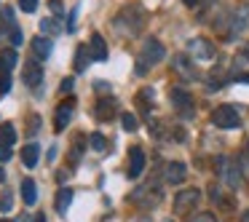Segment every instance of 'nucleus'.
Masks as SVG:
<instances>
[{
	"label": "nucleus",
	"instance_id": "nucleus-1",
	"mask_svg": "<svg viewBox=\"0 0 249 222\" xmlns=\"http://www.w3.org/2000/svg\"><path fill=\"white\" fill-rule=\"evenodd\" d=\"M163 56H166V51H163V46L158 43L156 38L145 40V46H142V54H140V59H137V75H145V72L150 70L153 65H158Z\"/></svg>",
	"mask_w": 249,
	"mask_h": 222
},
{
	"label": "nucleus",
	"instance_id": "nucleus-2",
	"mask_svg": "<svg viewBox=\"0 0 249 222\" xmlns=\"http://www.w3.org/2000/svg\"><path fill=\"white\" fill-rule=\"evenodd\" d=\"M212 123L217 129H238L241 126V118H238V110L233 104H220V107L212 113Z\"/></svg>",
	"mask_w": 249,
	"mask_h": 222
},
{
	"label": "nucleus",
	"instance_id": "nucleus-3",
	"mask_svg": "<svg viewBox=\"0 0 249 222\" xmlns=\"http://www.w3.org/2000/svg\"><path fill=\"white\" fill-rule=\"evenodd\" d=\"M129 201L131 204H137V206H142V209H150V206H156L158 201H161V190L156 188V185H145V188H137L134 193L129 195Z\"/></svg>",
	"mask_w": 249,
	"mask_h": 222
},
{
	"label": "nucleus",
	"instance_id": "nucleus-4",
	"mask_svg": "<svg viewBox=\"0 0 249 222\" xmlns=\"http://www.w3.org/2000/svg\"><path fill=\"white\" fill-rule=\"evenodd\" d=\"M188 54L193 56L196 62H209V59H214L217 51H214V46H212L206 38H193L188 43Z\"/></svg>",
	"mask_w": 249,
	"mask_h": 222
},
{
	"label": "nucleus",
	"instance_id": "nucleus-5",
	"mask_svg": "<svg viewBox=\"0 0 249 222\" xmlns=\"http://www.w3.org/2000/svg\"><path fill=\"white\" fill-rule=\"evenodd\" d=\"M201 201V190L198 188H188L179 190L177 198H174V211H193Z\"/></svg>",
	"mask_w": 249,
	"mask_h": 222
},
{
	"label": "nucleus",
	"instance_id": "nucleus-6",
	"mask_svg": "<svg viewBox=\"0 0 249 222\" xmlns=\"http://www.w3.org/2000/svg\"><path fill=\"white\" fill-rule=\"evenodd\" d=\"M217 166H220V174H222L228 188H238V185H241V169H238L231 158H220Z\"/></svg>",
	"mask_w": 249,
	"mask_h": 222
},
{
	"label": "nucleus",
	"instance_id": "nucleus-7",
	"mask_svg": "<svg viewBox=\"0 0 249 222\" xmlns=\"http://www.w3.org/2000/svg\"><path fill=\"white\" fill-rule=\"evenodd\" d=\"M233 78L249 83V46H244L233 59Z\"/></svg>",
	"mask_w": 249,
	"mask_h": 222
},
{
	"label": "nucleus",
	"instance_id": "nucleus-8",
	"mask_svg": "<svg viewBox=\"0 0 249 222\" xmlns=\"http://www.w3.org/2000/svg\"><path fill=\"white\" fill-rule=\"evenodd\" d=\"M22 78H24V83H27L30 88H38L40 83H43V65L40 62H27V65L22 67Z\"/></svg>",
	"mask_w": 249,
	"mask_h": 222
},
{
	"label": "nucleus",
	"instance_id": "nucleus-9",
	"mask_svg": "<svg viewBox=\"0 0 249 222\" xmlns=\"http://www.w3.org/2000/svg\"><path fill=\"white\" fill-rule=\"evenodd\" d=\"M72 110H75V99H72V97H67L65 102L59 104V110H56V115H54V129H56V131H62L67 123H70V118H72Z\"/></svg>",
	"mask_w": 249,
	"mask_h": 222
},
{
	"label": "nucleus",
	"instance_id": "nucleus-10",
	"mask_svg": "<svg viewBox=\"0 0 249 222\" xmlns=\"http://www.w3.org/2000/svg\"><path fill=\"white\" fill-rule=\"evenodd\" d=\"M89 56H91L94 62H107V40L99 33H94L91 40H89Z\"/></svg>",
	"mask_w": 249,
	"mask_h": 222
},
{
	"label": "nucleus",
	"instance_id": "nucleus-11",
	"mask_svg": "<svg viewBox=\"0 0 249 222\" xmlns=\"http://www.w3.org/2000/svg\"><path fill=\"white\" fill-rule=\"evenodd\" d=\"M169 97H172V104H174V107H177L182 115H190V113H193V97H190L185 88H172V94H169Z\"/></svg>",
	"mask_w": 249,
	"mask_h": 222
},
{
	"label": "nucleus",
	"instance_id": "nucleus-12",
	"mask_svg": "<svg viewBox=\"0 0 249 222\" xmlns=\"http://www.w3.org/2000/svg\"><path fill=\"white\" fill-rule=\"evenodd\" d=\"M142 171H145V153H142V147H131L129 150V177L137 179Z\"/></svg>",
	"mask_w": 249,
	"mask_h": 222
},
{
	"label": "nucleus",
	"instance_id": "nucleus-13",
	"mask_svg": "<svg viewBox=\"0 0 249 222\" xmlns=\"http://www.w3.org/2000/svg\"><path fill=\"white\" fill-rule=\"evenodd\" d=\"M185 177H188V166L182 161H172L166 166V182L169 185H182Z\"/></svg>",
	"mask_w": 249,
	"mask_h": 222
},
{
	"label": "nucleus",
	"instance_id": "nucleus-14",
	"mask_svg": "<svg viewBox=\"0 0 249 222\" xmlns=\"http://www.w3.org/2000/svg\"><path fill=\"white\" fill-rule=\"evenodd\" d=\"M33 51L38 59H49L51 51H54V43H51V38H46V35H38V38H33Z\"/></svg>",
	"mask_w": 249,
	"mask_h": 222
},
{
	"label": "nucleus",
	"instance_id": "nucleus-15",
	"mask_svg": "<svg viewBox=\"0 0 249 222\" xmlns=\"http://www.w3.org/2000/svg\"><path fill=\"white\" fill-rule=\"evenodd\" d=\"M19 56L14 49H6V51H0V72H11L14 67H17Z\"/></svg>",
	"mask_w": 249,
	"mask_h": 222
},
{
	"label": "nucleus",
	"instance_id": "nucleus-16",
	"mask_svg": "<svg viewBox=\"0 0 249 222\" xmlns=\"http://www.w3.org/2000/svg\"><path fill=\"white\" fill-rule=\"evenodd\" d=\"M113 115H115V99H99L97 102V118L110 120Z\"/></svg>",
	"mask_w": 249,
	"mask_h": 222
},
{
	"label": "nucleus",
	"instance_id": "nucleus-17",
	"mask_svg": "<svg viewBox=\"0 0 249 222\" xmlns=\"http://www.w3.org/2000/svg\"><path fill=\"white\" fill-rule=\"evenodd\" d=\"M72 204V190L70 188H62L59 193H56V201H54V209L59 211V214H65L67 206Z\"/></svg>",
	"mask_w": 249,
	"mask_h": 222
},
{
	"label": "nucleus",
	"instance_id": "nucleus-18",
	"mask_svg": "<svg viewBox=\"0 0 249 222\" xmlns=\"http://www.w3.org/2000/svg\"><path fill=\"white\" fill-rule=\"evenodd\" d=\"M38 158H40V147H38V145H27V147H22V161H24V166H27V169H35Z\"/></svg>",
	"mask_w": 249,
	"mask_h": 222
},
{
	"label": "nucleus",
	"instance_id": "nucleus-19",
	"mask_svg": "<svg viewBox=\"0 0 249 222\" xmlns=\"http://www.w3.org/2000/svg\"><path fill=\"white\" fill-rule=\"evenodd\" d=\"M35 198H38V193H35V182L33 179H22V201L27 206H33Z\"/></svg>",
	"mask_w": 249,
	"mask_h": 222
},
{
	"label": "nucleus",
	"instance_id": "nucleus-20",
	"mask_svg": "<svg viewBox=\"0 0 249 222\" xmlns=\"http://www.w3.org/2000/svg\"><path fill=\"white\" fill-rule=\"evenodd\" d=\"M14 142H17V129H14L11 123H3V126H0V145L11 147Z\"/></svg>",
	"mask_w": 249,
	"mask_h": 222
},
{
	"label": "nucleus",
	"instance_id": "nucleus-21",
	"mask_svg": "<svg viewBox=\"0 0 249 222\" xmlns=\"http://www.w3.org/2000/svg\"><path fill=\"white\" fill-rule=\"evenodd\" d=\"M38 27H40V35H46V38H51V35H59V33H62V24L54 22V19H43Z\"/></svg>",
	"mask_w": 249,
	"mask_h": 222
},
{
	"label": "nucleus",
	"instance_id": "nucleus-22",
	"mask_svg": "<svg viewBox=\"0 0 249 222\" xmlns=\"http://www.w3.org/2000/svg\"><path fill=\"white\" fill-rule=\"evenodd\" d=\"M174 70L185 78H193V62H188V56H177L174 59Z\"/></svg>",
	"mask_w": 249,
	"mask_h": 222
},
{
	"label": "nucleus",
	"instance_id": "nucleus-23",
	"mask_svg": "<svg viewBox=\"0 0 249 222\" xmlns=\"http://www.w3.org/2000/svg\"><path fill=\"white\" fill-rule=\"evenodd\" d=\"M89 145H91V150H97V153H105V150H107V139H105L99 131H94V134L89 137Z\"/></svg>",
	"mask_w": 249,
	"mask_h": 222
},
{
	"label": "nucleus",
	"instance_id": "nucleus-24",
	"mask_svg": "<svg viewBox=\"0 0 249 222\" xmlns=\"http://www.w3.org/2000/svg\"><path fill=\"white\" fill-rule=\"evenodd\" d=\"M86 59H91V56H89V51L81 46V49L75 51V72H83V70H86Z\"/></svg>",
	"mask_w": 249,
	"mask_h": 222
},
{
	"label": "nucleus",
	"instance_id": "nucleus-25",
	"mask_svg": "<svg viewBox=\"0 0 249 222\" xmlns=\"http://www.w3.org/2000/svg\"><path fill=\"white\" fill-rule=\"evenodd\" d=\"M121 123H124L126 131H137V126H140V123H137V115H131V113L121 115Z\"/></svg>",
	"mask_w": 249,
	"mask_h": 222
},
{
	"label": "nucleus",
	"instance_id": "nucleus-26",
	"mask_svg": "<svg viewBox=\"0 0 249 222\" xmlns=\"http://www.w3.org/2000/svg\"><path fill=\"white\" fill-rule=\"evenodd\" d=\"M8 91H11V78H8V72H0V97Z\"/></svg>",
	"mask_w": 249,
	"mask_h": 222
},
{
	"label": "nucleus",
	"instance_id": "nucleus-27",
	"mask_svg": "<svg viewBox=\"0 0 249 222\" xmlns=\"http://www.w3.org/2000/svg\"><path fill=\"white\" fill-rule=\"evenodd\" d=\"M188 222H217L214 214H209V211H198V214H193Z\"/></svg>",
	"mask_w": 249,
	"mask_h": 222
},
{
	"label": "nucleus",
	"instance_id": "nucleus-28",
	"mask_svg": "<svg viewBox=\"0 0 249 222\" xmlns=\"http://www.w3.org/2000/svg\"><path fill=\"white\" fill-rule=\"evenodd\" d=\"M19 8H22L24 14H33L35 8H38V0H19Z\"/></svg>",
	"mask_w": 249,
	"mask_h": 222
},
{
	"label": "nucleus",
	"instance_id": "nucleus-29",
	"mask_svg": "<svg viewBox=\"0 0 249 222\" xmlns=\"http://www.w3.org/2000/svg\"><path fill=\"white\" fill-rule=\"evenodd\" d=\"M11 43H14V46H22V43H24V33H22L19 27L11 30Z\"/></svg>",
	"mask_w": 249,
	"mask_h": 222
},
{
	"label": "nucleus",
	"instance_id": "nucleus-30",
	"mask_svg": "<svg viewBox=\"0 0 249 222\" xmlns=\"http://www.w3.org/2000/svg\"><path fill=\"white\" fill-rule=\"evenodd\" d=\"M75 22H78V8H72L70 19H67V33H72V30H75Z\"/></svg>",
	"mask_w": 249,
	"mask_h": 222
},
{
	"label": "nucleus",
	"instance_id": "nucleus-31",
	"mask_svg": "<svg viewBox=\"0 0 249 222\" xmlns=\"http://www.w3.org/2000/svg\"><path fill=\"white\" fill-rule=\"evenodd\" d=\"M72 86H75V81H72V78H65V81H62V86H59V91L62 94H70Z\"/></svg>",
	"mask_w": 249,
	"mask_h": 222
},
{
	"label": "nucleus",
	"instance_id": "nucleus-32",
	"mask_svg": "<svg viewBox=\"0 0 249 222\" xmlns=\"http://www.w3.org/2000/svg\"><path fill=\"white\" fill-rule=\"evenodd\" d=\"M38 123H40V118L33 115V118H30V126H27V134H38Z\"/></svg>",
	"mask_w": 249,
	"mask_h": 222
},
{
	"label": "nucleus",
	"instance_id": "nucleus-33",
	"mask_svg": "<svg viewBox=\"0 0 249 222\" xmlns=\"http://www.w3.org/2000/svg\"><path fill=\"white\" fill-rule=\"evenodd\" d=\"M49 6H51V11H54V14H56V17H59V14H65V6H62L59 0H51Z\"/></svg>",
	"mask_w": 249,
	"mask_h": 222
},
{
	"label": "nucleus",
	"instance_id": "nucleus-34",
	"mask_svg": "<svg viewBox=\"0 0 249 222\" xmlns=\"http://www.w3.org/2000/svg\"><path fill=\"white\" fill-rule=\"evenodd\" d=\"M0 209H3V211H8V209H11V193H3V201H0Z\"/></svg>",
	"mask_w": 249,
	"mask_h": 222
},
{
	"label": "nucleus",
	"instance_id": "nucleus-35",
	"mask_svg": "<svg viewBox=\"0 0 249 222\" xmlns=\"http://www.w3.org/2000/svg\"><path fill=\"white\" fill-rule=\"evenodd\" d=\"M8 158H11V147L0 145V161H8Z\"/></svg>",
	"mask_w": 249,
	"mask_h": 222
},
{
	"label": "nucleus",
	"instance_id": "nucleus-36",
	"mask_svg": "<svg viewBox=\"0 0 249 222\" xmlns=\"http://www.w3.org/2000/svg\"><path fill=\"white\" fill-rule=\"evenodd\" d=\"M94 88H97L99 94H105V91H110V83H105V81H97V86H94Z\"/></svg>",
	"mask_w": 249,
	"mask_h": 222
},
{
	"label": "nucleus",
	"instance_id": "nucleus-37",
	"mask_svg": "<svg viewBox=\"0 0 249 222\" xmlns=\"http://www.w3.org/2000/svg\"><path fill=\"white\" fill-rule=\"evenodd\" d=\"M182 3H185L188 8H196V6H201V0H182Z\"/></svg>",
	"mask_w": 249,
	"mask_h": 222
},
{
	"label": "nucleus",
	"instance_id": "nucleus-38",
	"mask_svg": "<svg viewBox=\"0 0 249 222\" xmlns=\"http://www.w3.org/2000/svg\"><path fill=\"white\" fill-rule=\"evenodd\" d=\"M35 222H46V217H43V214H38V217H35Z\"/></svg>",
	"mask_w": 249,
	"mask_h": 222
},
{
	"label": "nucleus",
	"instance_id": "nucleus-39",
	"mask_svg": "<svg viewBox=\"0 0 249 222\" xmlns=\"http://www.w3.org/2000/svg\"><path fill=\"white\" fill-rule=\"evenodd\" d=\"M244 222H249V209H247V211H244Z\"/></svg>",
	"mask_w": 249,
	"mask_h": 222
},
{
	"label": "nucleus",
	"instance_id": "nucleus-40",
	"mask_svg": "<svg viewBox=\"0 0 249 222\" xmlns=\"http://www.w3.org/2000/svg\"><path fill=\"white\" fill-rule=\"evenodd\" d=\"M3 179H6V171H3V169H0V182H3Z\"/></svg>",
	"mask_w": 249,
	"mask_h": 222
},
{
	"label": "nucleus",
	"instance_id": "nucleus-41",
	"mask_svg": "<svg viewBox=\"0 0 249 222\" xmlns=\"http://www.w3.org/2000/svg\"><path fill=\"white\" fill-rule=\"evenodd\" d=\"M0 222H11V220H0Z\"/></svg>",
	"mask_w": 249,
	"mask_h": 222
}]
</instances>
